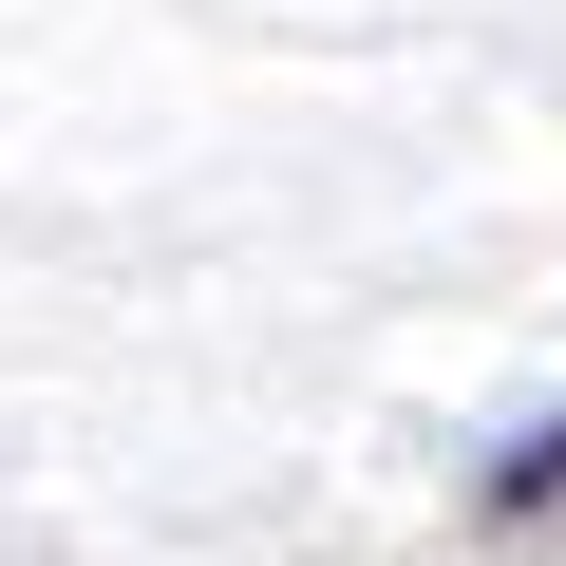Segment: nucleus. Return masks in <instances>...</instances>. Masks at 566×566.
Listing matches in <instances>:
<instances>
[]
</instances>
